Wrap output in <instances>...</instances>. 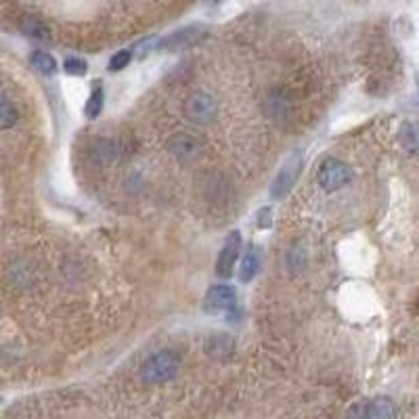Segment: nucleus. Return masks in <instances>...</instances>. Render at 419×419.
Masks as SVG:
<instances>
[{"mask_svg":"<svg viewBox=\"0 0 419 419\" xmlns=\"http://www.w3.org/2000/svg\"><path fill=\"white\" fill-rule=\"evenodd\" d=\"M178 369H181V356L176 350L164 348L151 354L141 367V378L149 386H159L176 378Z\"/></svg>","mask_w":419,"mask_h":419,"instance_id":"1","label":"nucleus"},{"mask_svg":"<svg viewBox=\"0 0 419 419\" xmlns=\"http://www.w3.org/2000/svg\"><path fill=\"white\" fill-rule=\"evenodd\" d=\"M317 181L321 185L323 191H340L346 185H350L352 181V170L346 162L335 159V157H327L323 159V164L319 166L317 172Z\"/></svg>","mask_w":419,"mask_h":419,"instance_id":"2","label":"nucleus"},{"mask_svg":"<svg viewBox=\"0 0 419 419\" xmlns=\"http://www.w3.org/2000/svg\"><path fill=\"white\" fill-rule=\"evenodd\" d=\"M237 309V291L231 285H212L204 298V311L208 315H226L228 319L235 317Z\"/></svg>","mask_w":419,"mask_h":419,"instance_id":"3","label":"nucleus"},{"mask_svg":"<svg viewBox=\"0 0 419 419\" xmlns=\"http://www.w3.org/2000/svg\"><path fill=\"white\" fill-rule=\"evenodd\" d=\"M302 164H304L302 151H293V153L285 159L283 168H281L279 174L275 176L273 187H271V195H273L275 199H283V197L293 189V185H295V181H298V176H300Z\"/></svg>","mask_w":419,"mask_h":419,"instance_id":"4","label":"nucleus"},{"mask_svg":"<svg viewBox=\"0 0 419 419\" xmlns=\"http://www.w3.org/2000/svg\"><path fill=\"white\" fill-rule=\"evenodd\" d=\"M185 113L195 124H210L218 113V101L206 90H195L185 103Z\"/></svg>","mask_w":419,"mask_h":419,"instance_id":"5","label":"nucleus"},{"mask_svg":"<svg viewBox=\"0 0 419 419\" xmlns=\"http://www.w3.org/2000/svg\"><path fill=\"white\" fill-rule=\"evenodd\" d=\"M239 252H242V233L239 231H233L228 233V237L224 239V244L218 252V258H216V275L226 279L233 275V269H235V262L239 258Z\"/></svg>","mask_w":419,"mask_h":419,"instance_id":"6","label":"nucleus"},{"mask_svg":"<svg viewBox=\"0 0 419 419\" xmlns=\"http://www.w3.org/2000/svg\"><path fill=\"white\" fill-rule=\"evenodd\" d=\"M204 28L202 26H187V28H181L172 34H168L166 38H162L157 42V50H170V52H176V50H185L193 44H197L202 38H204Z\"/></svg>","mask_w":419,"mask_h":419,"instance_id":"7","label":"nucleus"},{"mask_svg":"<svg viewBox=\"0 0 419 419\" xmlns=\"http://www.w3.org/2000/svg\"><path fill=\"white\" fill-rule=\"evenodd\" d=\"M168 149L181 164H191L202 155V143L187 133H176L168 141Z\"/></svg>","mask_w":419,"mask_h":419,"instance_id":"8","label":"nucleus"},{"mask_svg":"<svg viewBox=\"0 0 419 419\" xmlns=\"http://www.w3.org/2000/svg\"><path fill=\"white\" fill-rule=\"evenodd\" d=\"M119 143L115 139H99L92 143L90 151H88V162L95 168H105L111 166L119 159Z\"/></svg>","mask_w":419,"mask_h":419,"instance_id":"9","label":"nucleus"},{"mask_svg":"<svg viewBox=\"0 0 419 419\" xmlns=\"http://www.w3.org/2000/svg\"><path fill=\"white\" fill-rule=\"evenodd\" d=\"M235 348H237V344H235L233 335L222 333V331L210 333L206 340V352H208V356L214 358V361H228V358L235 354Z\"/></svg>","mask_w":419,"mask_h":419,"instance_id":"10","label":"nucleus"},{"mask_svg":"<svg viewBox=\"0 0 419 419\" xmlns=\"http://www.w3.org/2000/svg\"><path fill=\"white\" fill-rule=\"evenodd\" d=\"M264 111L271 119H285L291 111V103L289 99L285 97V92L281 90H273L269 97H266V103H264Z\"/></svg>","mask_w":419,"mask_h":419,"instance_id":"11","label":"nucleus"},{"mask_svg":"<svg viewBox=\"0 0 419 419\" xmlns=\"http://www.w3.org/2000/svg\"><path fill=\"white\" fill-rule=\"evenodd\" d=\"M17 119H19L17 105L13 103L9 90L3 88V95H0V128H3V130L13 128L17 124Z\"/></svg>","mask_w":419,"mask_h":419,"instance_id":"12","label":"nucleus"},{"mask_svg":"<svg viewBox=\"0 0 419 419\" xmlns=\"http://www.w3.org/2000/svg\"><path fill=\"white\" fill-rule=\"evenodd\" d=\"M398 141H400V145H402V149L407 153H413V155L419 153V124H415V122L402 124Z\"/></svg>","mask_w":419,"mask_h":419,"instance_id":"13","label":"nucleus"},{"mask_svg":"<svg viewBox=\"0 0 419 419\" xmlns=\"http://www.w3.org/2000/svg\"><path fill=\"white\" fill-rule=\"evenodd\" d=\"M258 269H260V254H258V248H252V246H250L248 254H246L244 260H242V269H239V279H242L244 283L252 281V279L256 277Z\"/></svg>","mask_w":419,"mask_h":419,"instance_id":"14","label":"nucleus"},{"mask_svg":"<svg viewBox=\"0 0 419 419\" xmlns=\"http://www.w3.org/2000/svg\"><path fill=\"white\" fill-rule=\"evenodd\" d=\"M103 99H105V92H103L101 82H92L88 101H86V105H84V113H86L88 119H95V117L101 115V111H103Z\"/></svg>","mask_w":419,"mask_h":419,"instance_id":"15","label":"nucleus"},{"mask_svg":"<svg viewBox=\"0 0 419 419\" xmlns=\"http://www.w3.org/2000/svg\"><path fill=\"white\" fill-rule=\"evenodd\" d=\"M369 419H396V407L390 398H376L369 402Z\"/></svg>","mask_w":419,"mask_h":419,"instance_id":"16","label":"nucleus"},{"mask_svg":"<svg viewBox=\"0 0 419 419\" xmlns=\"http://www.w3.org/2000/svg\"><path fill=\"white\" fill-rule=\"evenodd\" d=\"M30 61H32V68H34L36 72L44 74V76H52V74L57 72V59H55L50 52L36 50V52L30 57Z\"/></svg>","mask_w":419,"mask_h":419,"instance_id":"17","label":"nucleus"},{"mask_svg":"<svg viewBox=\"0 0 419 419\" xmlns=\"http://www.w3.org/2000/svg\"><path fill=\"white\" fill-rule=\"evenodd\" d=\"M21 32H23L26 36H30V38H34V40H42V42L50 38V30H48L46 23L40 21L38 17H26V19L21 21Z\"/></svg>","mask_w":419,"mask_h":419,"instance_id":"18","label":"nucleus"},{"mask_svg":"<svg viewBox=\"0 0 419 419\" xmlns=\"http://www.w3.org/2000/svg\"><path fill=\"white\" fill-rule=\"evenodd\" d=\"M133 61V52L130 50H117L111 59H109V72H122L124 68H128Z\"/></svg>","mask_w":419,"mask_h":419,"instance_id":"19","label":"nucleus"},{"mask_svg":"<svg viewBox=\"0 0 419 419\" xmlns=\"http://www.w3.org/2000/svg\"><path fill=\"white\" fill-rule=\"evenodd\" d=\"M64 70L70 76H84L86 70H88V66H86L84 59H80V57H68L66 61H64Z\"/></svg>","mask_w":419,"mask_h":419,"instance_id":"20","label":"nucleus"},{"mask_svg":"<svg viewBox=\"0 0 419 419\" xmlns=\"http://www.w3.org/2000/svg\"><path fill=\"white\" fill-rule=\"evenodd\" d=\"M348 419H369V402H356L348 411Z\"/></svg>","mask_w":419,"mask_h":419,"instance_id":"21","label":"nucleus"},{"mask_svg":"<svg viewBox=\"0 0 419 419\" xmlns=\"http://www.w3.org/2000/svg\"><path fill=\"white\" fill-rule=\"evenodd\" d=\"M271 216H273V212L269 210V208H262L260 212H258V226L260 228H269L271 226Z\"/></svg>","mask_w":419,"mask_h":419,"instance_id":"22","label":"nucleus"}]
</instances>
